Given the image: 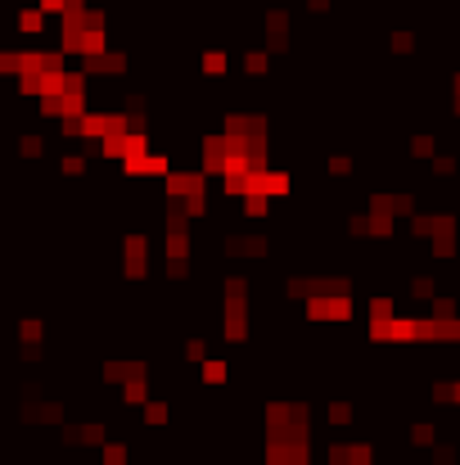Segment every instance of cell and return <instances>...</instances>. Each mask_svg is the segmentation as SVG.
I'll list each match as a JSON object with an SVG mask.
<instances>
[{
    "label": "cell",
    "mask_w": 460,
    "mask_h": 465,
    "mask_svg": "<svg viewBox=\"0 0 460 465\" xmlns=\"http://www.w3.org/2000/svg\"><path fill=\"white\" fill-rule=\"evenodd\" d=\"M204 73H208V77H221V73H226V54H221V50H208V54H204Z\"/></svg>",
    "instance_id": "8992f818"
},
{
    "label": "cell",
    "mask_w": 460,
    "mask_h": 465,
    "mask_svg": "<svg viewBox=\"0 0 460 465\" xmlns=\"http://www.w3.org/2000/svg\"><path fill=\"white\" fill-rule=\"evenodd\" d=\"M393 50L397 54H411V50H415V36H411V32H393Z\"/></svg>",
    "instance_id": "9c48e42d"
},
{
    "label": "cell",
    "mask_w": 460,
    "mask_h": 465,
    "mask_svg": "<svg viewBox=\"0 0 460 465\" xmlns=\"http://www.w3.org/2000/svg\"><path fill=\"white\" fill-rule=\"evenodd\" d=\"M59 167H64V176H82L86 172V154H64V163H59Z\"/></svg>",
    "instance_id": "5b68a950"
},
{
    "label": "cell",
    "mask_w": 460,
    "mask_h": 465,
    "mask_svg": "<svg viewBox=\"0 0 460 465\" xmlns=\"http://www.w3.org/2000/svg\"><path fill=\"white\" fill-rule=\"evenodd\" d=\"M226 375H230V366H226L221 357H208L204 361V384H226Z\"/></svg>",
    "instance_id": "6da1fadb"
},
{
    "label": "cell",
    "mask_w": 460,
    "mask_h": 465,
    "mask_svg": "<svg viewBox=\"0 0 460 465\" xmlns=\"http://www.w3.org/2000/svg\"><path fill=\"white\" fill-rule=\"evenodd\" d=\"M19 27H23V32H41V27H45V14L41 10H23L19 14Z\"/></svg>",
    "instance_id": "277c9868"
},
{
    "label": "cell",
    "mask_w": 460,
    "mask_h": 465,
    "mask_svg": "<svg viewBox=\"0 0 460 465\" xmlns=\"http://www.w3.org/2000/svg\"><path fill=\"white\" fill-rule=\"evenodd\" d=\"M307 10L311 14H330V0H307Z\"/></svg>",
    "instance_id": "8fae6325"
},
{
    "label": "cell",
    "mask_w": 460,
    "mask_h": 465,
    "mask_svg": "<svg viewBox=\"0 0 460 465\" xmlns=\"http://www.w3.org/2000/svg\"><path fill=\"white\" fill-rule=\"evenodd\" d=\"M267 68H271L267 50H248V54H244V73H248V77H253V73L262 77V73H267Z\"/></svg>",
    "instance_id": "7a4b0ae2"
},
{
    "label": "cell",
    "mask_w": 460,
    "mask_h": 465,
    "mask_svg": "<svg viewBox=\"0 0 460 465\" xmlns=\"http://www.w3.org/2000/svg\"><path fill=\"white\" fill-rule=\"evenodd\" d=\"M145 420L162 425V420H167V402H149V407H145Z\"/></svg>",
    "instance_id": "30bf717a"
},
{
    "label": "cell",
    "mask_w": 460,
    "mask_h": 465,
    "mask_svg": "<svg viewBox=\"0 0 460 465\" xmlns=\"http://www.w3.org/2000/svg\"><path fill=\"white\" fill-rule=\"evenodd\" d=\"M239 208H244V217H267L271 199H267V195H248V199H244V204H239Z\"/></svg>",
    "instance_id": "3957f363"
},
{
    "label": "cell",
    "mask_w": 460,
    "mask_h": 465,
    "mask_svg": "<svg viewBox=\"0 0 460 465\" xmlns=\"http://www.w3.org/2000/svg\"><path fill=\"white\" fill-rule=\"evenodd\" d=\"M41 335H45L41 321H23L19 325V339H23V344H41Z\"/></svg>",
    "instance_id": "52a82bcc"
},
{
    "label": "cell",
    "mask_w": 460,
    "mask_h": 465,
    "mask_svg": "<svg viewBox=\"0 0 460 465\" xmlns=\"http://www.w3.org/2000/svg\"><path fill=\"white\" fill-rule=\"evenodd\" d=\"M23 154H27V158H41V154H45V141H41V136H23Z\"/></svg>",
    "instance_id": "ba28073f"
}]
</instances>
